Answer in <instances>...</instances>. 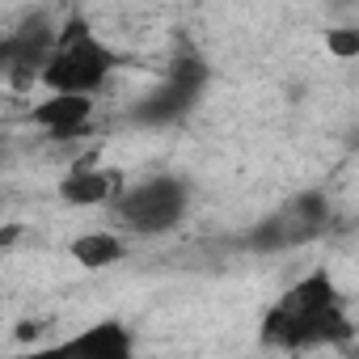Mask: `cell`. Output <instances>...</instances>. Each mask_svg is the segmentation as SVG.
I'll use <instances>...</instances> for the list:
<instances>
[{
    "label": "cell",
    "instance_id": "6da1fadb",
    "mask_svg": "<svg viewBox=\"0 0 359 359\" xmlns=\"http://www.w3.org/2000/svg\"><path fill=\"white\" fill-rule=\"evenodd\" d=\"M355 334L342 292L325 271H309L296 279L262 317V342L275 351H313V346H346Z\"/></svg>",
    "mask_w": 359,
    "mask_h": 359
},
{
    "label": "cell",
    "instance_id": "7a4b0ae2",
    "mask_svg": "<svg viewBox=\"0 0 359 359\" xmlns=\"http://www.w3.org/2000/svg\"><path fill=\"white\" fill-rule=\"evenodd\" d=\"M114 68L118 55L102 43V34L81 13H72L51 39V51L39 68V85L47 93H102Z\"/></svg>",
    "mask_w": 359,
    "mask_h": 359
},
{
    "label": "cell",
    "instance_id": "3957f363",
    "mask_svg": "<svg viewBox=\"0 0 359 359\" xmlns=\"http://www.w3.org/2000/svg\"><path fill=\"white\" fill-rule=\"evenodd\" d=\"M110 220L131 237H165L191 212V182L177 173H152L144 182L118 187L106 203Z\"/></svg>",
    "mask_w": 359,
    "mask_h": 359
},
{
    "label": "cell",
    "instance_id": "277c9868",
    "mask_svg": "<svg viewBox=\"0 0 359 359\" xmlns=\"http://www.w3.org/2000/svg\"><path fill=\"white\" fill-rule=\"evenodd\" d=\"M208 81H212V68L199 51H177L165 68V81L156 89H148L131 110L127 118L135 127H173V123H182L199 97L208 93Z\"/></svg>",
    "mask_w": 359,
    "mask_h": 359
},
{
    "label": "cell",
    "instance_id": "5b68a950",
    "mask_svg": "<svg viewBox=\"0 0 359 359\" xmlns=\"http://www.w3.org/2000/svg\"><path fill=\"white\" fill-rule=\"evenodd\" d=\"M51 39H55V22L47 13H34L26 18L13 34L0 39V72H5L13 85H34L39 81V68L51 51Z\"/></svg>",
    "mask_w": 359,
    "mask_h": 359
},
{
    "label": "cell",
    "instance_id": "8992f818",
    "mask_svg": "<svg viewBox=\"0 0 359 359\" xmlns=\"http://www.w3.org/2000/svg\"><path fill=\"white\" fill-rule=\"evenodd\" d=\"M93 93H47L30 110V123L55 144H76L93 131Z\"/></svg>",
    "mask_w": 359,
    "mask_h": 359
},
{
    "label": "cell",
    "instance_id": "52a82bcc",
    "mask_svg": "<svg viewBox=\"0 0 359 359\" xmlns=\"http://www.w3.org/2000/svg\"><path fill=\"white\" fill-rule=\"evenodd\" d=\"M118 187H123L118 173H106V169H97V165L76 161V165L60 177V199H64L68 208H106Z\"/></svg>",
    "mask_w": 359,
    "mask_h": 359
},
{
    "label": "cell",
    "instance_id": "ba28073f",
    "mask_svg": "<svg viewBox=\"0 0 359 359\" xmlns=\"http://www.w3.org/2000/svg\"><path fill=\"white\" fill-rule=\"evenodd\" d=\"M64 346L68 351H81V355H93V359H127L135 351V334H131V325H123V321L110 317V321H97V325L81 330Z\"/></svg>",
    "mask_w": 359,
    "mask_h": 359
},
{
    "label": "cell",
    "instance_id": "9c48e42d",
    "mask_svg": "<svg viewBox=\"0 0 359 359\" xmlns=\"http://www.w3.org/2000/svg\"><path fill=\"white\" fill-rule=\"evenodd\" d=\"M317 233L304 224V220H296L287 208L283 212H275V216H266L250 237H245V245L250 250H258V254H279V250H292V245H304V241H313Z\"/></svg>",
    "mask_w": 359,
    "mask_h": 359
},
{
    "label": "cell",
    "instance_id": "30bf717a",
    "mask_svg": "<svg viewBox=\"0 0 359 359\" xmlns=\"http://www.w3.org/2000/svg\"><path fill=\"white\" fill-rule=\"evenodd\" d=\"M68 254H72V262L85 266V271H106V266H114L118 258H127V241H123L118 233H110V229H97V233H81V237L68 245Z\"/></svg>",
    "mask_w": 359,
    "mask_h": 359
},
{
    "label": "cell",
    "instance_id": "8fae6325",
    "mask_svg": "<svg viewBox=\"0 0 359 359\" xmlns=\"http://www.w3.org/2000/svg\"><path fill=\"white\" fill-rule=\"evenodd\" d=\"M287 212H292L296 220H304L317 237L330 229V199H325V191H300V195L287 203Z\"/></svg>",
    "mask_w": 359,
    "mask_h": 359
},
{
    "label": "cell",
    "instance_id": "7c38bea8",
    "mask_svg": "<svg viewBox=\"0 0 359 359\" xmlns=\"http://www.w3.org/2000/svg\"><path fill=\"white\" fill-rule=\"evenodd\" d=\"M325 47L334 60H355L359 55V26H325Z\"/></svg>",
    "mask_w": 359,
    "mask_h": 359
},
{
    "label": "cell",
    "instance_id": "4fadbf2b",
    "mask_svg": "<svg viewBox=\"0 0 359 359\" xmlns=\"http://www.w3.org/2000/svg\"><path fill=\"white\" fill-rule=\"evenodd\" d=\"M5 161H9V148H5V144H0V165H5Z\"/></svg>",
    "mask_w": 359,
    "mask_h": 359
},
{
    "label": "cell",
    "instance_id": "5bb4252c",
    "mask_svg": "<svg viewBox=\"0 0 359 359\" xmlns=\"http://www.w3.org/2000/svg\"><path fill=\"white\" fill-rule=\"evenodd\" d=\"M0 208H5V191H0Z\"/></svg>",
    "mask_w": 359,
    "mask_h": 359
}]
</instances>
